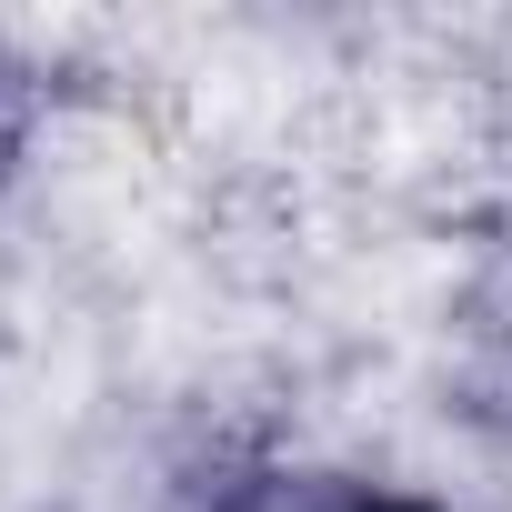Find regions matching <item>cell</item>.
Instances as JSON below:
<instances>
[{
	"label": "cell",
	"instance_id": "1",
	"mask_svg": "<svg viewBox=\"0 0 512 512\" xmlns=\"http://www.w3.org/2000/svg\"><path fill=\"white\" fill-rule=\"evenodd\" d=\"M0 151H11V71H0Z\"/></svg>",
	"mask_w": 512,
	"mask_h": 512
}]
</instances>
